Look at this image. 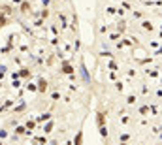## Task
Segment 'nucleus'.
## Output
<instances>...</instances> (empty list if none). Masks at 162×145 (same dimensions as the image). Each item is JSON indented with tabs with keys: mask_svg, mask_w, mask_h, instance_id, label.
Instances as JSON below:
<instances>
[{
	"mask_svg": "<svg viewBox=\"0 0 162 145\" xmlns=\"http://www.w3.org/2000/svg\"><path fill=\"white\" fill-rule=\"evenodd\" d=\"M40 91H45V81H40Z\"/></svg>",
	"mask_w": 162,
	"mask_h": 145,
	"instance_id": "f257e3e1",
	"label": "nucleus"
}]
</instances>
